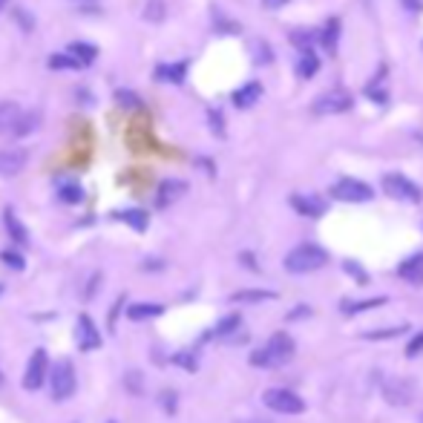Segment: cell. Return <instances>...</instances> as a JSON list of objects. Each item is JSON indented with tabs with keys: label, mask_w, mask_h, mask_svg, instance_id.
<instances>
[{
	"label": "cell",
	"mask_w": 423,
	"mask_h": 423,
	"mask_svg": "<svg viewBox=\"0 0 423 423\" xmlns=\"http://www.w3.org/2000/svg\"><path fill=\"white\" fill-rule=\"evenodd\" d=\"M291 357H294V340H291V334L276 331V334L268 340L265 348L254 351L251 363H254V366H282V363H288Z\"/></svg>",
	"instance_id": "1"
},
{
	"label": "cell",
	"mask_w": 423,
	"mask_h": 423,
	"mask_svg": "<svg viewBox=\"0 0 423 423\" xmlns=\"http://www.w3.org/2000/svg\"><path fill=\"white\" fill-rule=\"evenodd\" d=\"M325 262H328V254H325L320 245H311V242L297 245V248L286 256V268H288L291 273H311V271H320Z\"/></svg>",
	"instance_id": "2"
},
{
	"label": "cell",
	"mask_w": 423,
	"mask_h": 423,
	"mask_svg": "<svg viewBox=\"0 0 423 423\" xmlns=\"http://www.w3.org/2000/svg\"><path fill=\"white\" fill-rule=\"evenodd\" d=\"M49 386H52V397H55V400H69V397L75 395L78 380H75V366H73V360H61V363L52 366V372H49Z\"/></svg>",
	"instance_id": "3"
},
{
	"label": "cell",
	"mask_w": 423,
	"mask_h": 423,
	"mask_svg": "<svg viewBox=\"0 0 423 423\" xmlns=\"http://www.w3.org/2000/svg\"><path fill=\"white\" fill-rule=\"evenodd\" d=\"M331 196L337 199V202H351V204H363V202H372L375 199V190L366 184V182H360V179H340V182H334V187H331Z\"/></svg>",
	"instance_id": "4"
},
{
	"label": "cell",
	"mask_w": 423,
	"mask_h": 423,
	"mask_svg": "<svg viewBox=\"0 0 423 423\" xmlns=\"http://www.w3.org/2000/svg\"><path fill=\"white\" fill-rule=\"evenodd\" d=\"M262 403L271 409V412H279V414H300L306 412V400L288 389H268L262 395Z\"/></svg>",
	"instance_id": "5"
},
{
	"label": "cell",
	"mask_w": 423,
	"mask_h": 423,
	"mask_svg": "<svg viewBox=\"0 0 423 423\" xmlns=\"http://www.w3.org/2000/svg\"><path fill=\"white\" fill-rule=\"evenodd\" d=\"M383 190H386L392 199H397V202H409V204H417V202L423 199V190H420L412 179H406V176H400V173H389V176H383Z\"/></svg>",
	"instance_id": "6"
},
{
	"label": "cell",
	"mask_w": 423,
	"mask_h": 423,
	"mask_svg": "<svg viewBox=\"0 0 423 423\" xmlns=\"http://www.w3.org/2000/svg\"><path fill=\"white\" fill-rule=\"evenodd\" d=\"M49 351L46 348H35L32 357H29V366H26V375H24V389L26 392H38L49 375Z\"/></svg>",
	"instance_id": "7"
},
{
	"label": "cell",
	"mask_w": 423,
	"mask_h": 423,
	"mask_svg": "<svg viewBox=\"0 0 423 423\" xmlns=\"http://www.w3.org/2000/svg\"><path fill=\"white\" fill-rule=\"evenodd\" d=\"M351 104H355L351 93H345V90H328V93H323V95L314 101L311 110H314L317 115H340V113H348Z\"/></svg>",
	"instance_id": "8"
},
{
	"label": "cell",
	"mask_w": 423,
	"mask_h": 423,
	"mask_svg": "<svg viewBox=\"0 0 423 423\" xmlns=\"http://www.w3.org/2000/svg\"><path fill=\"white\" fill-rule=\"evenodd\" d=\"M383 397L389 406H409L414 397V383L406 377H392L383 383Z\"/></svg>",
	"instance_id": "9"
},
{
	"label": "cell",
	"mask_w": 423,
	"mask_h": 423,
	"mask_svg": "<svg viewBox=\"0 0 423 423\" xmlns=\"http://www.w3.org/2000/svg\"><path fill=\"white\" fill-rule=\"evenodd\" d=\"M78 345L84 348V351H95V348H101V334H98V328H95V323H93V317L90 314H81L78 317Z\"/></svg>",
	"instance_id": "10"
},
{
	"label": "cell",
	"mask_w": 423,
	"mask_h": 423,
	"mask_svg": "<svg viewBox=\"0 0 423 423\" xmlns=\"http://www.w3.org/2000/svg\"><path fill=\"white\" fill-rule=\"evenodd\" d=\"M24 115H26V110H24L21 104H15V101H0V132L15 135V130H18V124H21Z\"/></svg>",
	"instance_id": "11"
},
{
	"label": "cell",
	"mask_w": 423,
	"mask_h": 423,
	"mask_svg": "<svg viewBox=\"0 0 423 423\" xmlns=\"http://www.w3.org/2000/svg\"><path fill=\"white\" fill-rule=\"evenodd\" d=\"M291 207L297 210V214H303V216H311V219H317V216H323L325 214V202L320 199V196H311V193H297V196H291Z\"/></svg>",
	"instance_id": "12"
},
{
	"label": "cell",
	"mask_w": 423,
	"mask_h": 423,
	"mask_svg": "<svg viewBox=\"0 0 423 423\" xmlns=\"http://www.w3.org/2000/svg\"><path fill=\"white\" fill-rule=\"evenodd\" d=\"M397 276L406 279L409 286H423V254H414L406 262H400L397 265Z\"/></svg>",
	"instance_id": "13"
},
{
	"label": "cell",
	"mask_w": 423,
	"mask_h": 423,
	"mask_svg": "<svg viewBox=\"0 0 423 423\" xmlns=\"http://www.w3.org/2000/svg\"><path fill=\"white\" fill-rule=\"evenodd\" d=\"M26 167L24 150H0V176H18Z\"/></svg>",
	"instance_id": "14"
},
{
	"label": "cell",
	"mask_w": 423,
	"mask_h": 423,
	"mask_svg": "<svg viewBox=\"0 0 423 423\" xmlns=\"http://www.w3.org/2000/svg\"><path fill=\"white\" fill-rule=\"evenodd\" d=\"M184 190H187L184 182H179V179H164V182L159 184V190H156V204H159V207H167V204H173Z\"/></svg>",
	"instance_id": "15"
},
{
	"label": "cell",
	"mask_w": 423,
	"mask_h": 423,
	"mask_svg": "<svg viewBox=\"0 0 423 423\" xmlns=\"http://www.w3.org/2000/svg\"><path fill=\"white\" fill-rule=\"evenodd\" d=\"M259 98H262V84H256V81H251V84H245V87H239V90L234 93V104H236L239 110L254 107Z\"/></svg>",
	"instance_id": "16"
},
{
	"label": "cell",
	"mask_w": 423,
	"mask_h": 423,
	"mask_svg": "<svg viewBox=\"0 0 423 423\" xmlns=\"http://www.w3.org/2000/svg\"><path fill=\"white\" fill-rule=\"evenodd\" d=\"M115 219L127 222V225H130V228H135L138 234H141V231H147V225H150V216L145 214V210H138V207H132V210H118Z\"/></svg>",
	"instance_id": "17"
},
{
	"label": "cell",
	"mask_w": 423,
	"mask_h": 423,
	"mask_svg": "<svg viewBox=\"0 0 423 423\" xmlns=\"http://www.w3.org/2000/svg\"><path fill=\"white\" fill-rule=\"evenodd\" d=\"M162 314V306L159 303H132L127 308V317L132 323H141V320H150V317H159Z\"/></svg>",
	"instance_id": "18"
},
{
	"label": "cell",
	"mask_w": 423,
	"mask_h": 423,
	"mask_svg": "<svg viewBox=\"0 0 423 423\" xmlns=\"http://www.w3.org/2000/svg\"><path fill=\"white\" fill-rule=\"evenodd\" d=\"M4 222H6V231H9V236H12L15 242H21V245L29 242V234H26V228L21 225V219L15 216V210H12V207L4 210Z\"/></svg>",
	"instance_id": "19"
},
{
	"label": "cell",
	"mask_w": 423,
	"mask_h": 423,
	"mask_svg": "<svg viewBox=\"0 0 423 423\" xmlns=\"http://www.w3.org/2000/svg\"><path fill=\"white\" fill-rule=\"evenodd\" d=\"M268 300H276L273 291H262V288H245V291H236L231 294V303H268Z\"/></svg>",
	"instance_id": "20"
},
{
	"label": "cell",
	"mask_w": 423,
	"mask_h": 423,
	"mask_svg": "<svg viewBox=\"0 0 423 423\" xmlns=\"http://www.w3.org/2000/svg\"><path fill=\"white\" fill-rule=\"evenodd\" d=\"M317 69H320L317 55H314V52H303V55H300V63H297V75H300V78H314Z\"/></svg>",
	"instance_id": "21"
},
{
	"label": "cell",
	"mask_w": 423,
	"mask_h": 423,
	"mask_svg": "<svg viewBox=\"0 0 423 423\" xmlns=\"http://www.w3.org/2000/svg\"><path fill=\"white\" fill-rule=\"evenodd\" d=\"M377 306H386V297H377V300H363V303L343 300L340 311H343V314H360V311H369V308H377Z\"/></svg>",
	"instance_id": "22"
},
{
	"label": "cell",
	"mask_w": 423,
	"mask_h": 423,
	"mask_svg": "<svg viewBox=\"0 0 423 423\" xmlns=\"http://www.w3.org/2000/svg\"><path fill=\"white\" fill-rule=\"evenodd\" d=\"M337 38H340V21H337V18H331V21H328V26L323 29L320 43H323L328 52H337Z\"/></svg>",
	"instance_id": "23"
},
{
	"label": "cell",
	"mask_w": 423,
	"mask_h": 423,
	"mask_svg": "<svg viewBox=\"0 0 423 423\" xmlns=\"http://www.w3.org/2000/svg\"><path fill=\"white\" fill-rule=\"evenodd\" d=\"M66 55H73V58H75L81 66H87V63H90V61L98 55V49H95V46H90V43H73V46H69V52H66Z\"/></svg>",
	"instance_id": "24"
},
{
	"label": "cell",
	"mask_w": 423,
	"mask_h": 423,
	"mask_svg": "<svg viewBox=\"0 0 423 423\" xmlns=\"http://www.w3.org/2000/svg\"><path fill=\"white\" fill-rule=\"evenodd\" d=\"M184 69H187L184 61H182V63H173V66H159V69H156V78H167V81L179 84V81L184 78Z\"/></svg>",
	"instance_id": "25"
},
{
	"label": "cell",
	"mask_w": 423,
	"mask_h": 423,
	"mask_svg": "<svg viewBox=\"0 0 423 423\" xmlns=\"http://www.w3.org/2000/svg\"><path fill=\"white\" fill-rule=\"evenodd\" d=\"M58 193H61V199H63L66 204H78V202L84 199V190H81L75 182H63V184L58 187Z\"/></svg>",
	"instance_id": "26"
},
{
	"label": "cell",
	"mask_w": 423,
	"mask_h": 423,
	"mask_svg": "<svg viewBox=\"0 0 423 423\" xmlns=\"http://www.w3.org/2000/svg\"><path fill=\"white\" fill-rule=\"evenodd\" d=\"M239 325H242V317H239V314H228V317L219 320V325L214 328V337H228V334H234Z\"/></svg>",
	"instance_id": "27"
},
{
	"label": "cell",
	"mask_w": 423,
	"mask_h": 423,
	"mask_svg": "<svg viewBox=\"0 0 423 423\" xmlns=\"http://www.w3.org/2000/svg\"><path fill=\"white\" fill-rule=\"evenodd\" d=\"M38 121H41V115H38V113H32V110H26V115L21 118V124H18L15 135H29V132L38 127Z\"/></svg>",
	"instance_id": "28"
},
{
	"label": "cell",
	"mask_w": 423,
	"mask_h": 423,
	"mask_svg": "<svg viewBox=\"0 0 423 423\" xmlns=\"http://www.w3.org/2000/svg\"><path fill=\"white\" fill-rule=\"evenodd\" d=\"M49 66L52 69H81V63L73 55H52L49 58Z\"/></svg>",
	"instance_id": "29"
},
{
	"label": "cell",
	"mask_w": 423,
	"mask_h": 423,
	"mask_svg": "<svg viewBox=\"0 0 423 423\" xmlns=\"http://www.w3.org/2000/svg\"><path fill=\"white\" fill-rule=\"evenodd\" d=\"M406 331V325H397V328H380V331H366L363 337L366 340H392V337H400Z\"/></svg>",
	"instance_id": "30"
},
{
	"label": "cell",
	"mask_w": 423,
	"mask_h": 423,
	"mask_svg": "<svg viewBox=\"0 0 423 423\" xmlns=\"http://www.w3.org/2000/svg\"><path fill=\"white\" fill-rule=\"evenodd\" d=\"M0 259H4V265L12 268V271H24L26 268V262H24V256L18 251H4V254H0Z\"/></svg>",
	"instance_id": "31"
},
{
	"label": "cell",
	"mask_w": 423,
	"mask_h": 423,
	"mask_svg": "<svg viewBox=\"0 0 423 423\" xmlns=\"http://www.w3.org/2000/svg\"><path fill=\"white\" fill-rule=\"evenodd\" d=\"M145 18L153 21V24H159L164 18V0H150L147 9H145Z\"/></svg>",
	"instance_id": "32"
},
{
	"label": "cell",
	"mask_w": 423,
	"mask_h": 423,
	"mask_svg": "<svg viewBox=\"0 0 423 423\" xmlns=\"http://www.w3.org/2000/svg\"><path fill=\"white\" fill-rule=\"evenodd\" d=\"M115 101L124 107V110H138L141 107V101H138V95H132V93H127V90H118L115 93Z\"/></svg>",
	"instance_id": "33"
},
{
	"label": "cell",
	"mask_w": 423,
	"mask_h": 423,
	"mask_svg": "<svg viewBox=\"0 0 423 423\" xmlns=\"http://www.w3.org/2000/svg\"><path fill=\"white\" fill-rule=\"evenodd\" d=\"M291 38H294V46H300L303 52H311V38H314L311 32H294Z\"/></svg>",
	"instance_id": "34"
},
{
	"label": "cell",
	"mask_w": 423,
	"mask_h": 423,
	"mask_svg": "<svg viewBox=\"0 0 423 423\" xmlns=\"http://www.w3.org/2000/svg\"><path fill=\"white\" fill-rule=\"evenodd\" d=\"M124 303H127V297H124V294H121V297H118V300H115V306H113V311H110V314H107V325H110V328H113V325H115V320H118V314H121V311H124Z\"/></svg>",
	"instance_id": "35"
},
{
	"label": "cell",
	"mask_w": 423,
	"mask_h": 423,
	"mask_svg": "<svg viewBox=\"0 0 423 423\" xmlns=\"http://www.w3.org/2000/svg\"><path fill=\"white\" fill-rule=\"evenodd\" d=\"M210 127H214V132L222 138L225 135V121H222V115H219V110H210Z\"/></svg>",
	"instance_id": "36"
},
{
	"label": "cell",
	"mask_w": 423,
	"mask_h": 423,
	"mask_svg": "<svg viewBox=\"0 0 423 423\" xmlns=\"http://www.w3.org/2000/svg\"><path fill=\"white\" fill-rule=\"evenodd\" d=\"M420 351H423V334H417V337H414V340L406 345V357H417Z\"/></svg>",
	"instance_id": "37"
},
{
	"label": "cell",
	"mask_w": 423,
	"mask_h": 423,
	"mask_svg": "<svg viewBox=\"0 0 423 423\" xmlns=\"http://www.w3.org/2000/svg\"><path fill=\"white\" fill-rule=\"evenodd\" d=\"M127 389L141 395V372H127Z\"/></svg>",
	"instance_id": "38"
},
{
	"label": "cell",
	"mask_w": 423,
	"mask_h": 423,
	"mask_svg": "<svg viewBox=\"0 0 423 423\" xmlns=\"http://www.w3.org/2000/svg\"><path fill=\"white\" fill-rule=\"evenodd\" d=\"M345 271H348V273H355V276L360 279V286H366V282H369V276L363 273V268H360L357 262H345Z\"/></svg>",
	"instance_id": "39"
},
{
	"label": "cell",
	"mask_w": 423,
	"mask_h": 423,
	"mask_svg": "<svg viewBox=\"0 0 423 423\" xmlns=\"http://www.w3.org/2000/svg\"><path fill=\"white\" fill-rule=\"evenodd\" d=\"M162 403H164L167 412H176V395H173V392H164V395H162Z\"/></svg>",
	"instance_id": "40"
},
{
	"label": "cell",
	"mask_w": 423,
	"mask_h": 423,
	"mask_svg": "<svg viewBox=\"0 0 423 423\" xmlns=\"http://www.w3.org/2000/svg\"><path fill=\"white\" fill-rule=\"evenodd\" d=\"M286 4H288V0H262V6H265V9H282Z\"/></svg>",
	"instance_id": "41"
},
{
	"label": "cell",
	"mask_w": 423,
	"mask_h": 423,
	"mask_svg": "<svg viewBox=\"0 0 423 423\" xmlns=\"http://www.w3.org/2000/svg\"><path fill=\"white\" fill-rule=\"evenodd\" d=\"M176 363H182V366H187L190 372L196 369V363H193V357H187V355H179V357H176Z\"/></svg>",
	"instance_id": "42"
},
{
	"label": "cell",
	"mask_w": 423,
	"mask_h": 423,
	"mask_svg": "<svg viewBox=\"0 0 423 423\" xmlns=\"http://www.w3.org/2000/svg\"><path fill=\"white\" fill-rule=\"evenodd\" d=\"M239 423H271V420H262V417H245V420H239Z\"/></svg>",
	"instance_id": "43"
},
{
	"label": "cell",
	"mask_w": 423,
	"mask_h": 423,
	"mask_svg": "<svg viewBox=\"0 0 423 423\" xmlns=\"http://www.w3.org/2000/svg\"><path fill=\"white\" fill-rule=\"evenodd\" d=\"M6 4H9V0H0V9H4V6H6Z\"/></svg>",
	"instance_id": "44"
},
{
	"label": "cell",
	"mask_w": 423,
	"mask_h": 423,
	"mask_svg": "<svg viewBox=\"0 0 423 423\" xmlns=\"http://www.w3.org/2000/svg\"><path fill=\"white\" fill-rule=\"evenodd\" d=\"M0 294H4V282H0Z\"/></svg>",
	"instance_id": "45"
},
{
	"label": "cell",
	"mask_w": 423,
	"mask_h": 423,
	"mask_svg": "<svg viewBox=\"0 0 423 423\" xmlns=\"http://www.w3.org/2000/svg\"><path fill=\"white\" fill-rule=\"evenodd\" d=\"M0 383H4V375H0Z\"/></svg>",
	"instance_id": "46"
},
{
	"label": "cell",
	"mask_w": 423,
	"mask_h": 423,
	"mask_svg": "<svg viewBox=\"0 0 423 423\" xmlns=\"http://www.w3.org/2000/svg\"><path fill=\"white\" fill-rule=\"evenodd\" d=\"M110 423H115V420H110Z\"/></svg>",
	"instance_id": "47"
}]
</instances>
